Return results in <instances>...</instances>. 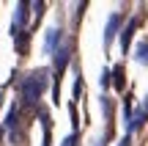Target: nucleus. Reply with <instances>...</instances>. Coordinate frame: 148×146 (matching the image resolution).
<instances>
[{
    "label": "nucleus",
    "mask_w": 148,
    "mask_h": 146,
    "mask_svg": "<svg viewBox=\"0 0 148 146\" xmlns=\"http://www.w3.org/2000/svg\"><path fill=\"white\" fill-rule=\"evenodd\" d=\"M44 86H47V75H44V72H33V75L22 77V83H19V97H22V102L36 105L38 97H41V91H44Z\"/></svg>",
    "instance_id": "obj_1"
},
{
    "label": "nucleus",
    "mask_w": 148,
    "mask_h": 146,
    "mask_svg": "<svg viewBox=\"0 0 148 146\" xmlns=\"http://www.w3.org/2000/svg\"><path fill=\"white\" fill-rule=\"evenodd\" d=\"M132 33H134V22H129V28H126V30H123V39H121L123 50H129V39H132Z\"/></svg>",
    "instance_id": "obj_5"
},
{
    "label": "nucleus",
    "mask_w": 148,
    "mask_h": 146,
    "mask_svg": "<svg viewBox=\"0 0 148 146\" xmlns=\"http://www.w3.org/2000/svg\"><path fill=\"white\" fill-rule=\"evenodd\" d=\"M137 61H143V64H148V42L137 47Z\"/></svg>",
    "instance_id": "obj_6"
},
{
    "label": "nucleus",
    "mask_w": 148,
    "mask_h": 146,
    "mask_svg": "<svg viewBox=\"0 0 148 146\" xmlns=\"http://www.w3.org/2000/svg\"><path fill=\"white\" fill-rule=\"evenodd\" d=\"M58 39H60V30H58V28H52V30H49V36H47V53H55Z\"/></svg>",
    "instance_id": "obj_4"
},
{
    "label": "nucleus",
    "mask_w": 148,
    "mask_h": 146,
    "mask_svg": "<svg viewBox=\"0 0 148 146\" xmlns=\"http://www.w3.org/2000/svg\"><path fill=\"white\" fill-rule=\"evenodd\" d=\"M55 53H58V55H55V66H58V69H63V66L69 64V44H63V47H58Z\"/></svg>",
    "instance_id": "obj_3"
},
{
    "label": "nucleus",
    "mask_w": 148,
    "mask_h": 146,
    "mask_svg": "<svg viewBox=\"0 0 148 146\" xmlns=\"http://www.w3.org/2000/svg\"><path fill=\"white\" fill-rule=\"evenodd\" d=\"M118 22H121V17H118V14H110V19H107V30H104V42H107V44H110V42H112V36H115Z\"/></svg>",
    "instance_id": "obj_2"
}]
</instances>
